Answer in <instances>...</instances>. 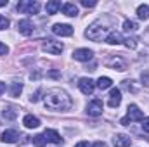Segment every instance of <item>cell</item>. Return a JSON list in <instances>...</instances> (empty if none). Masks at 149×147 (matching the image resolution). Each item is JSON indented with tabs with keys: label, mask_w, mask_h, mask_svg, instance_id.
I'll use <instances>...</instances> for the list:
<instances>
[{
	"label": "cell",
	"mask_w": 149,
	"mask_h": 147,
	"mask_svg": "<svg viewBox=\"0 0 149 147\" xmlns=\"http://www.w3.org/2000/svg\"><path fill=\"white\" fill-rule=\"evenodd\" d=\"M43 137L47 139V142H52V144H63V139H61V135L56 132V130H45L43 132Z\"/></svg>",
	"instance_id": "15"
},
{
	"label": "cell",
	"mask_w": 149,
	"mask_h": 147,
	"mask_svg": "<svg viewBox=\"0 0 149 147\" xmlns=\"http://www.w3.org/2000/svg\"><path fill=\"white\" fill-rule=\"evenodd\" d=\"M123 30L127 31V33H134V31H137V23H134V21H125L123 23Z\"/></svg>",
	"instance_id": "23"
},
{
	"label": "cell",
	"mask_w": 149,
	"mask_h": 147,
	"mask_svg": "<svg viewBox=\"0 0 149 147\" xmlns=\"http://www.w3.org/2000/svg\"><path fill=\"white\" fill-rule=\"evenodd\" d=\"M43 102H45V107L52 111H66L71 107V99L70 95L61 90V88H50L47 90L45 97H43Z\"/></svg>",
	"instance_id": "1"
},
{
	"label": "cell",
	"mask_w": 149,
	"mask_h": 147,
	"mask_svg": "<svg viewBox=\"0 0 149 147\" xmlns=\"http://www.w3.org/2000/svg\"><path fill=\"white\" fill-rule=\"evenodd\" d=\"M7 52H9V49H7V45H5V43H2V42H0V55H5V54H7Z\"/></svg>",
	"instance_id": "32"
},
{
	"label": "cell",
	"mask_w": 149,
	"mask_h": 147,
	"mask_svg": "<svg viewBox=\"0 0 149 147\" xmlns=\"http://www.w3.org/2000/svg\"><path fill=\"white\" fill-rule=\"evenodd\" d=\"M144 119V114H142V111L139 109L135 104H130L128 106V112H127V116L121 119V125H128L130 121H142Z\"/></svg>",
	"instance_id": "3"
},
{
	"label": "cell",
	"mask_w": 149,
	"mask_h": 147,
	"mask_svg": "<svg viewBox=\"0 0 149 147\" xmlns=\"http://www.w3.org/2000/svg\"><path fill=\"white\" fill-rule=\"evenodd\" d=\"M130 144H132V139L123 135V133H116L114 139H113V146L114 147H130Z\"/></svg>",
	"instance_id": "12"
},
{
	"label": "cell",
	"mask_w": 149,
	"mask_h": 147,
	"mask_svg": "<svg viewBox=\"0 0 149 147\" xmlns=\"http://www.w3.org/2000/svg\"><path fill=\"white\" fill-rule=\"evenodd\" d=\"M63 14H66V16H70V17H74V16H78V7L74 5V3H64L63 5Z\"/></svg>",
	"instance_id": "18"
},
{
	"label": "cell",
	"mask_w": 149,
	"mask_h": 147,
	"mask_svg": "<svg viewBox=\"0 0 149 147\" xmlns=\"http://www.w3.org/2000/svg\"><path fill=\"white\" fill-rule=\"evenodd\" d=\"M5 28H9V19L0 14V30H5Z\"/></svg>",
	"instance_id": "27"
},
{
	"label": "cell",
	"mask_w": 149,
	"mask_h": 147,
	"mask_svg": "<svg viewBox=\"0 0 149 147\" xmlns=\"http://www.w3.org/2000/svg\"><path fill=\"white\" fill-rule=\"evenodd\" d=\"M3 92H5V83H3V81H0V95H2Z\"/></svg>",
	"instance_id": "35"
},
{
	"label": "cell",
	"mask_w": 149,
	"mask_h": 147,
	"mask_svg": "<svg viewBox=\"0 0 149 147\" xmlns=\"http://www.w3.org/2000/svg\"><path fill=\"white\" fill-rule=\"evenodd\" d=\"M74 147H90V146H88V142H78Z\"/></svg>",
	"instance_id": "34"
},
{
	"label": "cell",
	"mask_w": 149,
	"mask_h": 147,
	"mask_svg": "<svg viewBox=\"0 0 149 147\" xmlns=\"http://www.w3.org/2000/svg\"><path fill=\"white\" fill-rule=\"evenodd\" d=\"M23 125L26 128H38L40 126V119H38L37 116H33V114H26L23 118Z\"/></svg>",
	"instance_id": "16"
},
{
	"label": "cell",
	"mask_w": 149,
	"mask_h": 147,
	"mask_svg": "<svg viewBox=\"0 0 149 147\" xmlns=\"http://www.w3.org/2000/svg\"><path fill=\"white\" fill-rule=\"evenodd\" d=\"M111 78H108V76H101L99 80H97V87L101 88V90H106V88H109L111 87Z\"/></svg>",
	"instance_id": "20"
},
{
	"label": "cell",
	"mask_w": 149,
	"mask_h": 147,
	"mask_svg": "<svg viewBox=\"0 0 149 147\" xmlns=\"http://www.w3.org/2000/svg\"><path fill=\"white\" fill-rule=\"evenodd\" d=\"M125 42H127V47H128V49H135V47H137V40H135V38L128 37Z\"/></svg>",
	"instance_id": "28"
},
{
	"label": "cell",
	"mask_w": 149,
	"mask_h": 147,
	"mask_svg": "<svg viewBox=\"0 0 149 147\" xmlns=\"http://www.w3.org/2000/svg\"><path fill=\"white\" fill-rule=\"evenodd\" d=\"M92 147H108V146H106V142H95Z\"/></svg>",
	"instance_id": "33"
},
{
	"label": "cell",
	"mask_w": 149,
	"mask_h": 147,
	"mask_svg": "<svg viewBox=\"0 0 149 147\" xmlns=\"http://www.w3.org/2000/svg\"><path fill=\"white\" fill-rule=\"evenodd\" d=\"M42 49L45 50V52H49V54H52V55H57V54H61L63 52V43L61 42H54V40H45L43 42V45H42Z\"/></svg>",
	"instance_id": "4"
},
{
	"label": "cell",
	"mask_w": 149,
	"mask_h": 147,
	"mask_svg": "<svg viewBox=\"0 0 149 147\" xmlns=\"http://www.w3.org/2000/svg\"><path fill=\"white\" fill-rule=\"evenodd\" d=\"M2 116H3L5 119H14V118L17 116V111L14 109V107H5V109L2 111Z\"/></svg>",
	"instance_id": "22"
},
{
	"label": "cell",
	"mask_w": 149,
	"mask_h": 147,
	"mask_svg": "<svg viewBox=\"0 0 149 147\" xmlns=\"http://www.w3.org/2000/svg\"><path fill=\"white\" fill-rule=\"evenodd\" d=\"M17 139H19V133H17L16 130H5V132L0 135V140L5 142V144H14Z\"/></svg>",
	"instance_id": "14"
},
{
	"label": "cell",
	"mask_w": 149,
	"mask_h": 147,
	"mask_svg": "<svg viewBox=\"0 0 149 147\" xmlns=\"http://www.w3.org/2000/svg\"><path fill=\"white\" fill-rule=\"evenodd\" d=\"M109 33H111V31H109V28H108V26H104V24H102V21H95V23H92V24L87 28L85 37L90 38L92 42H102V40H106V38H108Z\"/></svg>",
	"instance_id": "2"
},
{
	"label": "cell",
	"mask_w": 149,
	"mask_h": 147,
	"mask_svg": "<svg viewBox=\"0 0 149 147\" xmlns=\"http://www.w3.org/2000/svg\"><path fill=\"white\" fill-rule=\"evenodd\" d=\"M142 130H144L146 133H149V118L142 119Z\"/></svg>",
	"instance_id": "30"
},
{
	"label": "cell",
	"mask_w": 149,
	"mask_h": 147,
	"mask_svg": "<svg viewBox=\"0 0 149 147\" xmlns=\"http://www.w3.org/2000/svg\"><path fill=\"white\" fill-rule=\"evenodd\" d=\"M17 30H19L21 35L30 37V35L33 33V23H31L30 19H21V21L17 23Z\"/></svg>",
	"instance_id": "11"
},
{
	"label": "cell",
	"mask_w": 149,
	"mask_h": 147,
	"mask_svg": "<svg viewBox=\"0 0 149 147\" xmlns=\"http://www.w3.org/2000/svg\"><path fill=\"white\" fill-rule=\"evenodd\" d=\"M102 109H104V104L101 99H94L87 104V114L88 116H99V114H102Z\"/></svg>",
	"instance_id": "6"
},
{
	"label": "cell",
	"mask_w": 149,
	"mask_h": 147,
	"mask_svg": "<svg viewBox=\"0 0 149 147\" xmlns=\"http://www.w3.org/2000/svg\"><path fill=\"white\" fill-rule=\"evenodd\" d=\"M81 5H83V7H94L95 2H94V0H81Z\"/></svg>",
	"instance_id": "31"
},
{
	"label": "cell",
	"mask_w": 149,
	"mask_h": 147,
	"mask_svg": "<svg viewBox=\"0 0 149 147\" xmlns=\"http://www.w3.org/2000/svg\"><path fill=\"white\" fill-rule=\"evenodd\" d=\"M106 42L109 43V45H120L121 42H123V37H121V33H118V31H111L108 38H106Z\"/></svg>",
	"instance_id": "19"
},
{
	"label": "cell",
	"mask_w": 149,
	"mask_h": 147,
	"mask_svg": "<svg viewBox=\"0 0 149 147\" xmlns=\"http://www.w3.org/2000/svg\"><path fill=\"white\" fill-rule=\"evenodd\" d=\"M63 9V5H61V2L59 0H50V2H47L45 3V10H47V14H56L57 10H61Z\"/></svg>",
	"instance_id": "17"
},
{
	"label": "cell",
	"mask_w": 149,
	"mask_h": 147,
	"mask_svg": "<svg viewBox=\"0 0 149 147\" xmlns=\"http://www.w3.org/2000/svg\"><path fill=\"white\" fill-rule=\"evenodd\" d=\"M52 33L57 35V37H71V35H73V26H71V24L57 23V24L52 26Z\"/></svg>",
	"instance_id": "7"
},
{
	"label": "cell",
	"mask_w": 149,
	"mask_h": 147,
	"mask_svg": "<svg viewBox=\"0 0 149 147\" xmlns=\"http://www.w3.org/2000/svg\"><path fill=\"white\" fill-rule=\"evenodd\" d=\"M73 57L80 62H87V61H90L94 57V52L90 49H78V50L73 52Z\"/></svg>",
	"instance_id": "10"
},
{
	"label": "cell",
	"mask_w": 149,
	"mask_h": 147,
	"mask_svg": "<svg viewBox=\"0 0 149 147\" xmlns=\"http://www.w3.org/2000/svg\"><path fill=\"white\" fill-rule=\"evenodd\" d=\"M78 88L81 90V94H85V95H92L95 85H94V81H92L90 78H80V81H78Z\"/></svg>",
	"instance_id": "8"
},
{
	"label": "cell",
	"mask_w": 149,
	"mask_h": 147,
	"mask_svg": "<svg viewBox=\"0 0 149 147\" xmlns=\"http://www.w3.org/2000/svg\"><path fill=\"white\" fill-rule=\"evenodd\" d=\"M120 104H121V92H120V88H111L108 106H109V107H118Z\"/></svg>",
	"instance_id": "13"
},
{
	"label": "cell",
	"mask_w": 149,
	"mask_h": 147,
	"mask_svg": "<svg viewBox=\"0 0 149 147\" xmlns=\"http://www.w3.org/2000/svg\"><path fill=\"white\" fill-rule=\"evenodd\" d=\"M134 83H135V81H132V80H125V81H123V87H125L128 92H137V87H134Z\"/></svg>",
	"instance_id": "26"
},
{
	"label": "cell",
	"mask_w": 149,
	"mask_h": 147,
	"mask_svg": "<svg viewBox=\"0 0 149 147\" xmlns=\"http://www.w3.org/2000/svg\"><path fill=\"white\" fill-rule=\"evenodd\" d=\"M33 144H35L37 147H45L47 139L43 137V133H42V135H35V137H33Z\"/></svg>",
	"instance_id": "25"
},
{
	"label": "cell",
	"mask_w": 149,
	"mask_h": 147,
	"mask_svg": "<svg viewBox=\"0 0 149 147\" xmlns=\"http://www.w3.org/2000/svg\"><path fill=\"white\" fill-rule=\"evenodd\" d=\"M141 80H142V83L146 87H149V71H144V73L141 74Z\"/></svg>",
	"instance_id": "29"
},
{
	"label": "cell",
	"mask_w": 149,
	"mask_h": 147,
	"mask_svg": "<svg viewBox=\"0 0 149 147\" xmlns=\"http://www.w3.org/2000/svg\"><path fill=\"white\" fill-rule=\"evenodd\" d=\"M21 92H23V85L21 83H12L10 85V95L12 97H19Z\"/></svg>",
	"instance_id": "24"
},
{
	"label": "cell",
	"mask_w": 149,
	"mask_h": 147,
	"mask_svg": "<svg viewBox=\"0 0 149 147\" xmlns=\"http://www.w3.org/2000/svg\"><path fill=\"white\" fill-rule=\"evenodd\" d=\"M137 16H139V19H149V5H139V9H137Z\"/></svg>",
	"instance_id": "21"
},
{
	"label": "cell",
	"mask_w": 149,
	"mask_h": 147,
	"mask_svg": "<svg viewBox=\"0 0 149 147\" xmlns=\"http://www.w3.org/2000/svg\"><path fill=\"white\" fill-rule=\"evenodd\" d=\"M17 10L24 12V14H37L38 10H40V3L38 2H28V0H24V2L17 3Z\"/></svg>",
	"instance_id": "5"
},
{
	"label": "cell",
	"mask_w": 149,
	"mask_h": 147,
	"mask_svg": "<svg viewBox=\"0 0 149 147\" xmlns=\"http://www.w3.org/2000/svg\"><path fill=\"white\" fill-rule=\"evenodd\" d=\"M106 66L111 68V69H114V71H125V69H127V62H125L121 57H116V55L106 61Z\"/></svg>",
	"instance_id": "9"
}]
</instances>
